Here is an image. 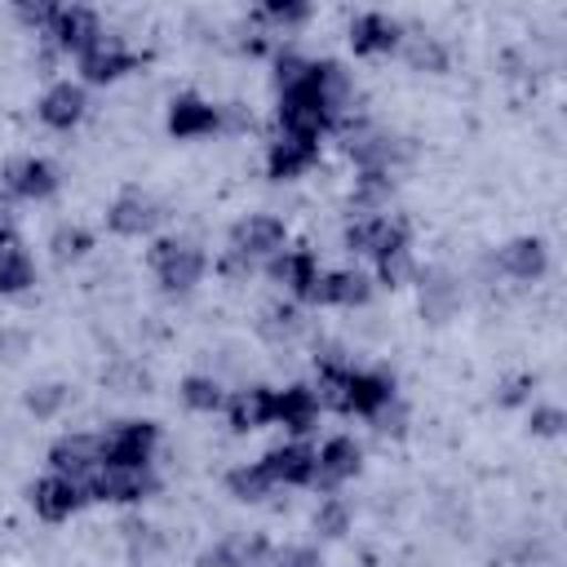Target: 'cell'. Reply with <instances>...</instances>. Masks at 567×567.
<instances>
[{
	"label": "cell",
	"instance_id": "obj_1",
	"mask_svg": "<svg viewBox=\"0 0 567 567\" xmlns=\"http://www.w3.org/2000/svg\"><path fill=\"white\" fill-rule=\"evenodd\" d=\"M146 261H151L159 288H164V292H177V297L190 292V288L204 279V270H208L204 248H199L195 239H182V235H164V239H155Z\"/></svg>",
	"mask_w": 567,
	"mask_h": 567
},
{
	"label": "cell",
	"instance_id": "obj_2",
	"mask_svg": "<svg viewBox=\"0 0 567 567\" xmlns=\"http://www.w3.org/2000/svg\"><path fill=\"white\" fill-rule=\"evenodd\" d=\"M102 465H151L155 447H159V425L155 421H142V416H128V421H115L102 439Z\"/></svg>",
	"mask_w": 567,
	"mask_h": 567
},
{
	"label": "cell",
	"instance_id": "obj_3",
	"mask_svg": "<svg viewBox=\"0 0 567 567\" xmlns=\"http://www.w3.org/2000/svg\"><path fill=\"white\" fill-rule=\"evenodd\" d=\"M346 155H350L359 168L394 173V168L412 155V146H408V137H394V133H385V128H377V124H354V128L346 133Z\"/></svg>",
	"mask_w": 567,
	"mask_h": 567
},
{
	"label": "cell",
	"instance_id": "obj_4",
	"mask_svg": "<svg viewBox=\"0 0 567 567\" xmlns=\"http://www.w3.org/2000/svg\"><path fill=\"white\" fill-rule=\"evenodd\" d=\"M159 483H155V474L146 470V465H97L93 470V478L84 483V492H89V501H102V505H137V501H146L151 492H155Z\"/></svg>",
	"mask_w": 567,
	"mask_h": 567
},
{
	"label": "cell",
	"instance_id": "obj_5",
	"mask_svg": "<svg viewBox=\"0 0 567 567\" xmlns=\"http://www.w3.org/2000/svg\"><path fill=\"white\" fill-rule=\"evenodd\" d=\"M341 239H346V248L350 252H363V257H381V252H390V248H408L412 239H408V221H399V217H385V213H359V217H350L346 221V230H341Z\"/></svg>",
	"mask_w": 567,
	"mask_h": 567
},
{
	"label": "cell",
	"instance_id": "obj_6",
	"mask_svg": "<svg viewBox=\"0 0 567 567\" xmlns=\"http://www.w3.org/2000/svg\"><path fill=\"white\" fill-rule=\"evenodd\" d=\"M159 221H164V204H159L151 190L128 186V190H120V195L106 204V226H111V235H120V239H142V235H151Z\"/></svg>",
	"mask_w": 567,
	"mask_h": 567
},
{
	"label": "cell",
	"instance_id": "obj_7",
	"mask_svg": "<svg viewBox=\"0 0 567 567\" xmlns=\"http://www.w3.org/2000/svg\"><path fill=\"white\" fill-rule=\"evenodd\" d=\"M284 244H288V226L279 217L248 213V217H239L230 226V248L226 252H235L244 261H270L275 252H284Z\"/></svg>",
	"mask_w": 567,
	"mask_h": 567
},
{
	"label": "cell",
	"instance_id": "obj_8",
	"mask_svg": "<svg viewBox=\"0 0 567 567\" xmlns=\"http://www.w3.org/2000/svg\"><path fill=\"white\" fill-rule=\"evenodd\" d=\"M306 75H310V71H306ZM279 124H284V133H292V137L319 142L337 120L323 111V102L315 97L310 80H301L297 89H284V93H279Z\"/></svg>",
	"mask_w": 567,
	"mask_h": 567
},
{
	"label": "cell",
	"instance_id": "obj_9",
	"mask_svg": "<svg viewBox=\"0 0 567 567\" xmlns=\"http://www.w3.org/2000/svg\"><path fill=\"white\" fill-rule=\"evenodd\" d=\"M385 403H394V377H390V372L350 368V377H346V385H341V394H337V412L372 421Z\"/></svg>",
	"mask_w": 567,
	"mask_h": 567
},
{
	"label": "cell",
	"instance_id": "obj_10",
	"mask_svg": "<svg viewBox=\"0 0 567 567\" xmlns=\"http://www.w3.org/2000/svg\"><path fill=\"white\" fill-rule=\"evenodd\" d=\"M137 62H142V58H137L120 35H106V31H102V40L80 53V75H84V84H115L120 75L137 71Z\"/></svg>",
	"mask_w": 567,
	"mask_h": 567
},
{
	"label": "cell",
	"instance_id": "obj_11",
	"mask_svg": "<svg viewBox=\"0 0 567 567\" xmlns=\"http://www.w3.org/2000/svg\"><path fill=\"white\" fill-rule=\"evenodd\" d=\"M257 465H261V474L270 478V487H310V483H315V447L301 443V439L270 447Z\"/></svg>",
	"mask_w": 567,
	"mask_h": 567
},
{
	"label": "cell",
	"instance_id": "obj_12",
	"mask_svg": "<svg viewBox=\"0 0 567 567\" xmlns=\"http://www.w3.org/2000/svg\"><path fill=\"white\" fill-rule=\"evenodd\" d=\"M49 40H53L58 53H75L80 58L89 44L102 40V18L93 9H84V4H58L53 27H49Z\"/></svg>",
	"mask_w": 567,
	"mask_h": 567
},
{
	"label": "cell",
	"instance_id": "obj_13",
	"mask_svg": "<svg viewBox=\"0 0 567 567\" xmlns=\"http://www.w3.org/2000/svg\"><path fill=\"white\" fill-rule=\"evenodd\" d=\"M84 501H89V492H84V483H75V478L44 474V478L31 483V509H35L44 523H62V518H71Z\"/></svg>",
	"mask_w": 567,
	"mask_h": 567
},
{
	"label": "cell",
	"instance_id": "obj_14",
	"mask_svg": "<svg viewBox=\"0 0 567 567\" xmlns=\"http://www.w3.org/2000/svg\"><path fill=\"white\" fill-rule=\"evenodd\" d=\"M4 186H9V195L40 204V199H53V195H58L62 177H58L53 159H44V155H22L18 164L4 168Z\"/></svg>",
	"mask_w": 567,
	"mask_h": 567
},
{
	"label": "cell",
	"instance_id": "obj_15",
	"mask_svg": "<svg viewBox=\"0 0 567 567\" xmlns=\"http://www.w3.org/2000/svg\"><path fill=\"white\" fill-rule=\"evenodd\" d=\"M84 111H89V93H84V84H71V80L49 84L44 97L35 102L40 124H49V128H58V133H71V128L84 120Z\"/></svg>",
	"mask_w": 567,
	"mask_h": 567
},
{
	"label": "cell",
	"instance_id": "obj_16",
	"mask_svg": "<svg viewBox=\"0 0 567 567\" xmlns=\"http://www.w3.org/2000/svg\"><path fill=\"white\" fill-rule=\"evenodd\" d=\"M359 465H363V447H359V439H350V434H332V439L315 452V483L332 492V487H341L346 478H354Z\"/></svg>",
	"mask_w": 567,
	"mask_h": 567
},
{
	"label": "cell",
	"instance_id": "obj_17",
	"mask_svg": "<svg viewBox=\"0 0 567 567\" xmlns=\"http://www.w3.org/2000/svg\"><path fill=\"white\" fill-rule=\"evenodd\" d=\"M399 44H403V27L381 9H368L350 22V49L359 58H381V53H394Z\"/></svg>",
	"mask_w": 567,
	"mask_h": 567
},
{
	"label": "cell",
	"instance_id": "obj_18",
	"mask_svg": "<svg viewBox=\"0 0 567 567\" xmlns=\"http://www.w3.org/2000/svg\"><path fill=\"white\" fill-rule=\"evenodd\" d=\"M49 465H53V474H62V478L89 483L93 470L102 465V447H97L93 434H62V439L49 447Z\"/></svg>",
	"mask_w": 567,
	"mask_h": 567
},
{
	"label": "cell",
	"instance_id": "obj_19",
	"mask_svg": "<svg viewBox=\"0 0 567 567\" xmlns=\"http://www.w3.org/2000/svg\"><path fill=\"white\" fill-rule=\"evenodd\" d=\"M217 128H221V120H217V106H213L208 97H199V93H177V97L168 102V133H173L177 142L208 137V133H217Z\"/></svg>",
	"mask_w": 567,
	"mask_h": 567
},
{
	"label": "cell",
	"instance_id": "obj_20",
	"mask_svg": "<svg viewBox=\"0 0 567 567\" xmlns=\"http://www.w3.org/2000/svg\"><path fill=\"white\" fill-rule=\"evenodd\" d=\"M266 270H270V279L275 284H284L292 297H301V301H310V292H315V284H319V257L310 252V248H284V252H275L270 261H266Z\"/></svg>",
	"mask_w": 567,
	"mask_h": 567
},
{
	"label": "cell",
	"instance_id": "obj_21",
	"mask_svg": "<svg viewBox=\"0 0 567 567\" xmlns=\"http://www.w3.org/2000/svg\"><path fill=\"white\" fill-rule=\"evenodd\" d=\"M310 89H315V97L323 102V111L332 115V120H341L346 111H350V102H354V80H350V71L341 66V62H332V58H319V62H310Z\"/></svg>",
	"mask_w": 567,
	"mask_h": 567
},
{
	"label": "cell",
	"instance_id": "obj_22",
	"mask_svg": "<svg viewBox=\"0 0 567 567\" xmlns=\"http://www.w3.org/2000/svg\"><path fill=\"white\" fill-rule=\"evenodd\" d=\"M315 159H319V142L279 133V137L266 146V177H270V182H292V177H301Z\"/></svg>",
	"mask_w": 567,
	"mask_h": 567
},
{
	"label": "cell",
	"instance_id": "obj_23",
	"mask_svg": "<svg viewBox=\"0 0 567 567\" xmlns=\"http://www.w3.org/2000/svg\"><path fill=\"white\" fill-rule=\"evenodd\" d=\"M416 297H421V315L430 323H447L461 306V284L443 266H430V270H416Z\"/></svg>",
	"mask_w": 567,
	"mask_h": 567
},
{
	"label": "cell",
	"instance_id": "obj_24",
	"mask_svg": "<svg viewBox=\"0 0 567 567\" xmlns=\"http://www.w3.org/2000/svg\"><path fill=\"white\" fill-rule=\"evenodd\" d=\"M310 301L315 306H346V310L368 306L372 301V279L363 270H323Z\"/></svg>",
	"mask_w": 567,
	"mask_h": 567
},
{
	"label": "cell",
	"instance_id": "obj_25",
	"mask_svg": "<svg viewBox=\"0 0 567 567\" xmlns=\"http://www.w3.org/2000/svg\"><path fill=\"white\" fill-rule=\"evenodd\" d=\"M319 399H315V390L310 385H301V381H292V385H284V390H275V421L288 430V434H310L315 430V421H319Z\"/></svg>",
	"mask_w": 567,
	"mask_h": 567
},
{
	"label": "cell",
	"instance_id": "obj_26",
	"mask_svg": "<svg viewBox=\"0 0 567 567\" xmlns=\"http://www.w3.org/2000/svg\"><path fill=\"white\" fill-rule=\"evenodd\" d=\"M270 545L266 536H226L208 549H199L195 567H266Z\"/></svg>",
	"mask_w": 567,
	"mask_h": 567
},
{
	"label": "cell",
	"instance_id": "obj_27",
	"mask_svg": "<svg viewBox=\"0 0 567 567\" xmlns=\"http://www.w3.org/2000/svg\"><path fill=\"white\" fill-rule=\"evenodd\" d=\"M501 270L509 275V279H518V284H536L545 270H549V248H545V239H536V235H518V239H509L505 248H501Z\"/></svg>",
	"mask_w": 567,
	"mask_h": 567
},
{
	"label": "cell",
	"instance_id": "obj_28",
	"mask_svg": "<svg viewBox=\"0 0 567 567\" xmlns=\"http://www.w3.org/2000/svg\"><path fill=\"white\" fill-rule=\"evenodd\" d=\"M226 416H230V430H235V434H248V430L270 425V421H275V390H270V385L235 390V399L226 403Z\"/></svg>",
	"mask_w": 567,
	"mask_h": 567
},
{
	"label": "cell",
	"instance_id": "obj_29",
	"mask_svg": "<svg viewBox=\"0 0 567 567\" xmlns=\"http://www.w3.org/2000/svg\"><path fill=\"white\" fill-rule=\"evenodd\" d=\"M35 284V261L22 244H9L0 248V297H18Z\"/></svg>",
	"mask_w": 567,
	"mask_h": 567
},
{
	"label": "cell",
	"instance_id": "obj_30",
	"mask_svg": "<svg viewBox=\"0 0 567 567\" xmlns=\"http://www.w3.org/2000/svg\"><path fill=\"white\" fill-rule=\"evenodd\" d=\"M403 58H408L412 71H430V75L447 71V44L439 35H425V31H416V35L403 40Z\"/></svg>",
	"mask_w": 567,
	"mask_h": 567
},
{
	"label": "cell",
	"instance_id": "obj_31",
	"mask_svg": "<svg viewBox=\"0 0 567 567\" xmlns=\"http://www.w3.org/2000/svg\"><path fill=\"white\" fill-rule=\"evenodd\" d=\"M390 195H394V177H390V173L359 168L354 190H350V204H354L359 213H377V208H385V204H390Z\"/></svg>",
	"mask_w": 567,
	"mask_h": 567
},
{
	"label": "cell",
	"instance_id": "obj_32",
	"mask_svg": "<svg viewBox=\"0 0 567 567\" xmlns=\"http://www.w3.org/2000/svg\"><path fill=\"white\" fill-rule=\"evenodd\" d=\"M177 394H182V403H186L190 412H217L221 399H226V394H221V381L208 377V372H190V377H182Z\"/></svg>",
	"mask_w": 567,
	"mask_h": 567
},
{
	"label": "cell",
	"instance_id": "obj_33",
	"mask_svg": "<svg viewBox=\"0 0 567 567\" xmlns=\"http://www.w3.org/2000/svg\"><path fill=\"white\" fill-rule=\"evenodd\" d=\"M257 332H261V341L284 346V341H292L301 332V310L297 306H266L261 319H257Z\"/></svg>",
	"mask_w": 567,
	"mask_h": 567
},
{
	"label": "cell",
	"instance_id": "obj_34",
	"mask_svg": "<svg viewBox=\"0 0 567 567\" xmlns=\"http://www.w3.org/2000/svg\"><path fill=\"white\" fill-rule=\"evenodd\" d=\"M226 492H230L235 501H248V505H257V501H266L275 487H270V478L261 474V465L252 461V465H235V470L226 474Z\"/></svg>",
	"mask_w": 567,
	"mask_h": 567
},
{
	"label": "cell",
	"instance_id": "obj_35",
	"mask_svg": "<svg viewBox=\"0 0 567 567\" xmlns=\"http://www.w3.org/2000/svg\"><path fill=\"white\" fill-rule=\"evenodd\" d=\"M89 248H93V235H89L84 226H75V221H62V226L49 235V252H53V261H80Z\"/></svg>",
	"mask_w": 567,
	"mask_h": 567
},
{
	"label": "cell",
	"instance_id": "obj_36",
	"mask_svg": "<svg viewBox=\"0 0 567 567\" xmlns=\"http://www.w3.org/2000/svg\"><path fill=\"white\" fill-rule=\"evenodd\" d=\"M377 279L385 288H408L416 279V261H412V244L408 248H390L377 257Z\"/></svg>",
	"mask_w": 567,
	"mask_h": 567
},
{
	"label": "cell",
	"instance_id": "obj_37",
	"mask_svg": "<svg viewBox=\"0 0 567 567\" xmlns=\"http://www.w3.org/2000/svg\"><path fill=\"white\" fill-rule=\"evenodd\" d=\"M310 18V4L306 0H266L261 9H257V22H270L275 31H292V27H301Z\"/></svg>",
	"mask_w": 567,
	"mask_h": 567
},
{
	"label": "cell",
	"instance_id": "obj_38",
	"mask_svg": "<svg viewBox=\"0 0 567 567\" xmlns=\"http://www.w3.org/2000/svg\"><path fill=\"white\" fill-rule=\"evenodd\" d=\"M315 532H319L323 540L346 536V532H350V505H346L341 496H323L319 509H315Z\"/></svg>",
	"mask_w": 567,
	"mask_h": 567
},
{
	"label": "cell",
	"instance_id": "obj_39",
	"mask_svg": "<svg viewBox=\"0 0 567 567\" xmlns=\"http://www.w3.org/2000/svg\"><path fill=\"white\" fill-rule=\"evenodd\" d=\"M62 408H66V385H62V381H40V385L27 390V412H31V416L49 421V416H58Z\"/></svg>",
	"mask_w": 567,
	"mask_h": 567
},
{
	"label": "cell",
	"instance_id": "obj_40",
	"mask_svg": "<svg viewBox=\"0 0 567 567\" xmlns=\"http://www.w3.org/2000/svg\"><path fill=\"white\" fill-rule=\"evenodd\" d=\"M306 71H310V58H301V53H292V49H279L275 53V89L284 93V89H297L301 80H306Z\"/></svg>",
	"mask_w": 567,
	"mask_h": 567
},
{
	"label": "cell",
	"instance_id": "obj_41",
	"mask_svg": "<svg viewBox=\"0 0 567 567\" xmlns=\"http://www.w3.org/2000/svg\"><path fill=\"white\" fill-rule=\"evenodd\" d=\"M527 425H532V434H536V439H554V434H563L567 412H563L558 403H536V408H532V416H527Z\"/></svg>",
	"mask_w": 567,
	"mask_h": 567
},
{
	"label": "cell",
	"instance_id": "obj_42",
	"mask_svg": "<svg viewBox=\"0 0 567 567\" xmlns=\"http://www.w3.org/2000/svg\"><path fill=\"white\" fill-rule=\"evenodd\" d=\"M124 540H128V554H133V558H151V554L164 545V540L155 536V527H146V523H128V527H124Z\"/></svg>",
	"mask_w": 567,
	"mask_h": 567
},
{
	"label": "cell",
	"instance_id": "obj_43",
	"mask_svg": "<svg viewBox=\"0 0 567 567\" xmlns=\"http://www.w3.org/2000/svg\"><path fill=\"white\" fill-rule=\"evenodd\" d=\"M532 385H536V381H532L527 372H523V377H509V381H501L496 403H501V408H518V403H527V399H532Z\"/></svg>",
	"mask_w": 567,
	"mask_h": 567
},
{
	"label": "cell",
	"instance_id": "obj_44",
	"mask_svg": "<svg viewBox=\"0 0 567 567\" xmlns=\"http://www.w3.org/2000/svg\"><path fill=\"white\" fill-rule=\"evenodd\" d=\"M372 425L381 430V434H403V425H408V412H403V403L394 399V403H385L377 416H372Z\"/></svg>",
	"mask_w": 567,
	"mask_h": 567
},
{
	"label": "cell",
	"instance_id": "obj_45",
	"mask_svg": "<svg viewBox=\"0 0 567 567\" xmlns=\"http://www.w3.org/2000/svg\"><path fill=\"white\" fill-rule=\"evenodd\" d=\"M53 13H58V4H18V18L27 27H35V31H49L53 27Z\"/></svg>",
	"mask_w": 567,
	"mask_h": 567
},
{
	"label": "cell",
	"instance_id": "obj_46",
	"mask_svg": "<svg viewBox=\"0 0 567 567\" xmlns=\"http://www.w3.org/2000/svg\"><path fill=\"white\" fill-rule=\"evenodd\" d=\"M217 270H221L226 279H248V270H252V261H244V257H235V252H221V261H217Z\"/></svg>",
	"mask_w": 567,
	"mask_h": 567
},
{
	"label": "cell",
	"instance_id": "obj_47",
	"mask_svg": "<svg viewBox=\"0 0 567 567\" xmlns=\"http://www.w3.org/2000/svg\"><path fill=\"white\" fill-rule=\"evenodd\" d=\"M9 244H18V217L9 204H0V248H9Z\"/></svg>",
	"mask_w": 567,
	"mask_h": 567
}]
</instances>
